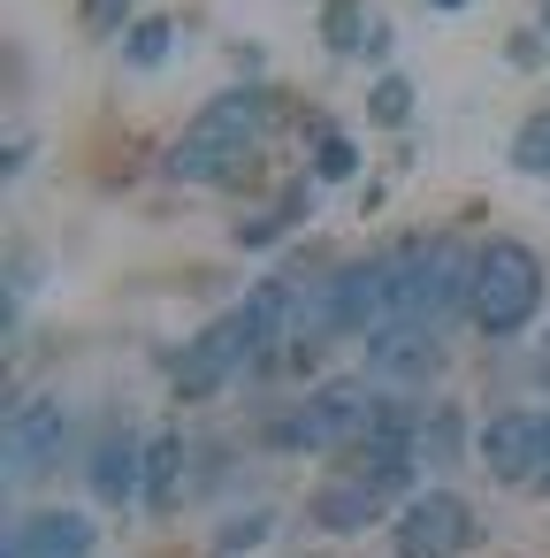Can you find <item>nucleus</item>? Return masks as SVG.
<instances>
[{
	"instance_id": "a211bd4d",
	"label": "nucleus",
	"mask_w": 550,
	"mask_h": 558,
	"mask_svg": "<svg viewBox=\"0 0 550 558\" xmlns=\"http://www.w3.org/2000/svg\"><path fill=\"white\" fill-rule=\"evenodd\" d=\"M405 116H413V85L405 77H382L375 85V123H405Z\"/></svg>"
},
{
	"instance_id": "4be33fe9",
	"label": "nucleus",
	"mask_w": 550,
	"mask_h": 558,
	"mask_svg": "<svg viewBox=\"0 0 550 558\" xmlns=\"http://www.w3.org/2000/svg\"><path fill=\"white\" fill-rule=\"evenodd\" d=\"M443 9H459V0H443Z\"/></svg>"
},
{
	"instance_id": "aec40b11",
	"label": "nucleus",
	"mask_w": 550,
	"mask_h": 558,
	"mask_svg": "<svg viewBox=\"0 0 550 558\" xmlns=\"http://www.w3.org/2000/svg\"><path fill=\"white\" fill-rule=\"evenodd\" d=\"M123 9H131V0H85V24H93V32H115Z\"/></svg>"
},
{
	"instance_id": "f257e3e1",
	"label": "nucleus",
	"mask_w": 550,
	"mask_h": 558,
	"mask_svg": "<svg viewBox=\"0 0 550 558\" xmlns=\"http://www.w3.org/2000/svg\"><path fill=\"white\" fill-rule=\"evenodd\" d=\"M260 131H268V93H222V100H207V108L192 116V131L176 138L169 177H184V184L230 177V169L260 146Z\"/></svg>"
},
{
	"instance_id": "ddd939ff",
	"label": "nucleus",
	"mask_w": 550,
	"mask_h": 558,
	"mask_svg": "<svg viewBox=\"0 0 550 558\" xmlns=\"http://www.w3.org/2000/svg\"><path fill=\"white\" fill-rule=\"evenodd\" d=\"M138 466H146V459H138V444H131L123 428H108V436H100V451H93V474H85V482L100 489V505H115V497H131Z\"/></svg>"
},
{
	"instance_id": "20e7f679",
	"label": "nucleus",
	"mask_w": 550,
	"mask_h": 558,
	"mask_svg": "<svg viewBox=\"0 0 550 558\" xmlns=\"http://www.w3.org/2000/svg\"><path fill=\"white\" fill-rule=\"evenodd\" d=\"M367 421H375V405H367V390H352V383H329V390H314L291 421H276V444L283 451H329V444H352V436H367Z\"/></svg>"
},
{
	"instance_id": "0eeeda50",
	"label": "nucleus",
	"mask_w": 550,
	"mask_h": 558,
	"mask_svg": "<svg viewBox=\"0 0 550 558\" xmlns=\"http://www.w3.org/2000/svg\"><path fill=\"white\" fill-rule=\"evenodd\" d=\"M398 299V260H352L321 291V329H375Z\"/></svg>"
},
{
	"instance_id": "39448f33",
	"label": "nucleus",
	"mask_w": 550,
	"mask_h": 558,
	"mask_svg": "<svg viewBox=\"0 0 550 558\" xmlns=\"http://www.w3.org/2000/svg\"><path fill=\"white\" fill-rule=\"evenodd\" d=\"M245 352H268L260 344V322H253V306H237V314H222L215 329H199V344L176 360V390H215V383H230L237 367H245Z\"/></svg>"
},
{
	"instance_id": "6e6552de",
	"label": "nucleus",
	"mask_w": 550,
	"mask_h": 558,
	"mask_svg": "<svg viewBox=\"0 0 550 558\" xmlns=\"http://www.w3.org/2000/svg\"><path fill=\"white\" fill-rule=\"evenodd\" d=\"M62 428H70V413H62L54 398H24V405L9 413V482L47 474V466L62 459Z\"/></svg>"
},
{
	"instance_id": "1a4fd4ad",
	"label": "nucleus",
	"mask_w": 550,
	"mask_h": 558,
	"mask_svg": "<svg viewBox=\"0 0 550 558\" xmlns=\"http://www.w3.org/2000/svg\"><path fill=\"white\" fill-rule=\"evenodd\" d=\"M398 474H405V466H375V459H367V474H344V482L314 489V520H321V527H367V520H382Z\"/></svg>"
},
{
	"instance_id": "412c9836",
	"label": "nucleus",
	"mask_w": 550,
	"mask_h": 558,
	"mask_svg": "<svg viewBox=\"0 0 550 558\" xmlns=\"http://www.w3.org/2000/svg\"><path fill=\"white\" fill-rule=\"evenodd\" d=\"M542 474H550V413H542Z\"/></svg>"
},
{
	"instance_id": "423d86ee",
	"label": "nucleus",
	"mask_w": 550,
	"mask_h": 558,
	"mask_svg": "<svg viewBox=\"0 0 550 558\" xmlns=\"http://www.w3.org/2000/svg\"><path fill=\"white\" fill-rule=\"evenodd\" d=\"M390 543H398V558H459L474 543V512H466V497L428 489V497H413L398 512V535Z\"/></svg>"
},
{
	"instance_id": "2eb2a0df",
	"label": "nucleus",
	"mask_w": 550,
	"mask_h": 558,
	"mask_svg": "<svg viewBox=\"0 0 550 558\" xmlns=\"http://www.w3.org/2000/svg\"><path fill=\"white\" fill-rule=\"evenodd\" d=\"M512 161H520V169H535V177L550 184V116H535V123L512 138Z\"/></svg>"
},
{
	"instance_id": "f8f14e48",
	"label": "nucleus",
	"mask_w": 550,
	"mask_h": 558,
	"mask_svg": "<svg viewBox=\"0 0 550 558\" xmlns=\"http://www.w3.org/2000/svg\"><path fill=\"white\" fill-rule=\"evenodd\" d=\"M367 360H375V375L413 383V375H428V367H436V337H428V329H413V322H382Z\"/></svg>"
},
{
	"instance_id": "4468645a",
	"label": "nucleus",
	"mask_w": 550,
	"mask_h": 558,
	"mask_svg": "<svg viewBox=\"0 0 550 558\" xmlns=\"http://www.w3.org/2000/svg\"><path fill=\"white\" fill-rule=\"evenodd\" d=\"M176 436H161V444H146V497L161 505V497H176Z\"/></svg>"
},
{
	"instance_id": "6ab92c4d",
	"label": "nucleus",
	"mask_w": 550,
	"mask_h": 558,
	"mask_svg": "<svg viewBox=\"0 0 550 558\" xmlns=\"http://www.w3.org/2000/svg\"><path fill=\"white\" fill-rule=\"evenodd\" d=\"M352 138H321V177H352Z\"/></svg>"
},
{
	"instance_id": "f3484780",
	"label": "nucleus",
	"mask_w": 550,
	"mask_h": 558,
	"mask_svg": "<svg viewBox=\"0 0 550 558\" xmlns=\"http://www.w3.org/2000/svg\"><path fill=\"white\" fill-rule=\"evenodd\" d=\"M169 47H176V32H169V24H138V32H131V70L169 62Z\"/></svg>"
},
{
	"instance_id": "f03ea898",
	"label": "nucleus",
	"mask_w": 550,
	"mask_h": 558,
	"mask_svg": "<svg viewBox=\"0 0 550 558\" xmlns=\"http://www.w3.org/2000/svg\"><path fill=\"white\" fill-rule=\"evenodd\" d=\"M535 306H542V260L527 245H512V238L481 245L474 253V306H466L474 329L481 337H512V329L535 322Z\"/></svg>"
},
{
	"instance_id": "9b49d317",
	"label": "nucleus",
	"mask_w": 550,
	"mask_h": 558,
	"mask_svg": "<svg viewBox=\"0 0 550 558\" xmlns=\"http://www.w3.org/2000/svg\"><path fill=\"white\" fill-rule=\"evenodd\" d=\"M85 550H93L85 512H39L9 527V558H85Z\"/></svg>"
},
{
	"instance_id": "9d476101",
	"label": "nucleus",
	"mask_w": 550,
	"mask_h": 558,
	"mask_svg": "<svg viewBox=\"0 0 550 558\" xmlns=\"http://www.w3.org/2000/svg\"><path fill=\"white\" fill-rule=\"evenodd\" d=\"M481 459H489V474H504V482H527V466L542 474V413L527 421V413H497L489 428H481Z\"/></svg>"
},
{
	"instance_id": "dca6fc26",
	"label": "nucleus",
	"mask_w": 550,
	"mask_h": 558,
	"mask_svg": "<svg viewBox=\"0 0 550 558\" xmlns=\"http://www.w3.org/2000/svg\"><path fill=\"white\" fill-rule=\"evenodd\" d=\"M359 32L375 39L382 24H367V9H359V0H337V9H329V39H337V54H359V47H352Z\"/></svg>"
},
{
	"instance_id": "7ed1b4c3",
	"label": "nucleus",
	"mask_w": 550,
	"mask_h": 558,
	"mask_svg": "<svg viewBox=\"0 0 550 558\" xmlns=\"http://www.w3.org/2000/svg\"><path fill=\"white\" fill-rule=\"evenodd\" d=\"M459 306H474V276H466V253L451 245V238H428V245H413L405 260H398V299H390V314L398 322H413V329H443Z\"/></svg>"
}]
</instances>
